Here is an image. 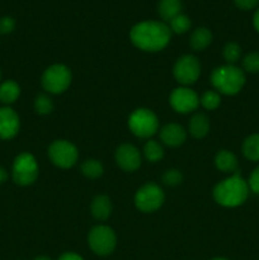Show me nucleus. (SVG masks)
I'll return each mask as SVG.
<instances>
[{
    "label": "nucleus",
    "instance_id": "f257e3e1",
    "mask_svg": "<svg viewBox=\"0 0 259 260\" xmlns=\"http://www.w3.org/2000/svg\"><path fill=\"white\" fill-rule=\"evenodd\" d=\"M172 30L169 25L159 20H145L134 25L130 32L132 43L140 50L156 52L167 47L170 41Z\"/></svg>",
    "mask_w": 259,
    "mask_h": 260
},
{
    "label": "nucleus",
    "instance_id": "f03ea898",
    "mask_svg": "<svg viewBox=\"0 0 259 260\" xmlns=\"http://www.w3.org/2000/svg\"><path fill=\"white\" fill-rule=\"evenodd\" d=\"M249 194L248 182L238 172L228 179L218 183L213 189V198L223 207H238L243 205Z\"/></svg>",
    "mask_w": 259,
    "mask_h": 260
},
{
    "label": "nucleus",
    "instance_id": "7ed1b4c3",
    "mask_svg": "<svg viewBox=\"0 0 259 260\" xmlns=\"http://www.w3.org/2000/svg\"><path fill=\"white\" fill-rule=\"evenodd\" d=\"M213 86L226 95H235L245 84V75L241 69L234 65H225L215 69L211 75Z\"/></svg>",
    "mask_w": 259,
    "mask_h": 260
},
{
    "label": "nucleus",
    "instance_id": "20e7f679",
    "mask_svg": "<svg viewBox=\"0 0 259 260\" xmlns=\"http://www.w3.org/2000/svg\"><path fill=\"white\" fill-rule=\"evenodd\" d=\"M128 126L130 129L137 137L147 139L156 134L157 128H159V121L154 112L146 108H140L130 116Z\"/></svg>",
    "mask_w": 259,
    "mask_h": 260
},
{
    "label": "nucleus",
    "instance_id": "39448f33",
    "mask_svg": "<svg viewBox=\"0 0 259 260\" xmlns=\"http://www.w3.org/2000/svg\"><path fill=\"white\" fill-rule=\"evenodd\" d=\"M13 179L19 185H29L37 179L38 165L35 156L28 152L18 155L13 162Z\"/></svg>",
    "mask_w": 259,
    "mask_h": 260
},
{
    "label": "nucleus",
    "instance_id": "423d86ee",
    "mask_svg": "<svg viewBox=\"0 0 259 260\" xmlns=\"http://www.w3.org/2000/svg\"><path fill=\"white\" fill-rule=\"evenodd\" d=\"M88 243L96 255H109L116 248V234L108 226H95L89 233Z\"/></svg>",
    "mask_w": 259,
    "mask_h": 260
},
{
    "label": "nucleus",
    "instance_id": "0eeeda50",
    "mask_svg": "<svg viewBox=\"0 0 259 260\" xmlns=\"http://www.w3.org/2000/svg\"><path fill=\"white\" fill-rule=\"evenodd\" d=\"M71 83V73L65 65H52L43 73L42 85L47 91L60 94L69 88Z\"/></svg>",
    "mask_w": 259,
    "mask_h": 260
},
{
    "label": "nucleus",
    "instance_id": "6e6552de",
    "mask_svg": "<svg viewBox=\"0 0 259 260\" xmlns=\"http://www.w3.org/2000/svg\"><path fill=\"white\" fill-rule=\"evenodd\" d=\"M164 202V193L159 185L154 183L145 184L137 190L135 196V205L142 212H152L161 207Z\"/></svg>",
    "mask_w": 259,
    "mask_h": 260
},
{
    "label": "nucleus",
    "instance_id": "1a4fd4ad",
    "mask_svg": "<svg viewBox=\"0 0 259 260\" xmlns=\"http://www.w3.org/2000/svg\"><path fill=\"white\" fill-rule=\"evenodd\" d=\"M48 155L50 159L55 165L60 168H71L75 165L78 160V149L75 145L66 140H57L51 144L48 149Z\"/></svg>",
    "mask_w": 259,
    "mask_h": 260
},
{
    "label": "nucleus",
    "instance_id": "9d476101",
    "mask_svg": "<svg viewBox=\"0 0 259 260\" xmlns=\"http://www.w3.org/2000/svg\"><path fill=\"white\" fill-rule=\"evenodd\" d=\"M201 74L200 61L192 55H185L178 58L174 66V76L177 81L183 85H190L196 83Z\"/></svg>",
    "mask_w": 259,
    "mask_h": 260
},
{
    "label": "nucleus",
    "instance_id": "9b49d317",
    "mask_svg": "<svg viewBox=\"0 0 259 260\" xmlns=\"http://www.w3.org/2000/svg\"><path fill=\"white\" fill-rule=\"evenodd\" d=\"M170 104L178 113H189L200 104V98L188 88H177L170 95Z\"/></svg>",
    "mask_w": 259,
    "mask_h": 260
},
{
    "label": "nucleus",
    "instance_id": "f8f14e48",
    "mask_svg": "<svg viewBox=\"0 0 259 260\" xmlns=\"http://www.w3.org/2000/svg\"><path fill=\"white\" fill-rule=\"evenodd\" d=\"M117 164L124 172H135L141 165V156L140 152L134 145L124 144L117 149L116 152Z\"/></svg>",
    "mask_w": 259,
    "mask_h": 260
},
{
    "label": "nucleus",
    "instance_id": "ddd939ff",
    "mask_svg": "<svg viewBox=\"0 0 259 260\" xmlns=\"http://www.w3.org/2000/svg\"><path fill=\"white\" fill-rule=\"evenodd\" d=\"M19 117L9 107L0 108V139L10 140L19 131Z\"/></svg>",
    "mask_w": 259,
    "mask_h": 260
},
{
    "label": "nucleus",
    "instance_id": "4468645a",
    "mask_svg": "<svg viewBox=\"0 0 259 260\" xmlns=\"http://www.w3.org/2000/svg\"><path fill=\"white\" fill-rule=\"evenodd\" d=\"M160 139L165 145L172 147L180 146L187 139L184 128L177 123H169L164 126L160 131Z\"/></svg>",
    "mask_w": 259,
    "mask_h": 260
},
{
    "label": "nucleus",
    "instance_id": "2eb2a0df",
    "mask_svg": "<svg viewBox=\"0 0 259 260\" xmlns=\"http://www.w3.org/2000/svg\"><path fill=\"white\" fill-rule=\"evenodd\" d=\"M91 215L96 218V220H106L109 217L112 212V203L108 197L106 196H98L93 200L90 206Z\"/></svg>",
    "mask_w": 259,
    "mask_h": 260
},
{
    "label": "nucleus",
    "instance_id": "dca6fc26",
    "mask_svg": "<svg viewBox=\"0 0 259 260\" xmlns=\"http://www.w3.org/2000/svg\"><path fill=\"white\" fill-rule=\"evenodd\" d=\"M182 2L180 0H160L159 5H157V10H159L160 17L164 20H170L175 18L177 15L182 14Z\"/></svg>",
    "mask_w": 259,
    "mask_h": 260
},
{
    "label": "nucleus",
    "instance_id": "f3484780",
    "mask_svg": "<svg viewBox=\"0 0 259 260\" xmlns=\"http://www.w3.org/2000/svg\"><path fill=\"white\" fill-rule=\"evenodd\" d=\"M215 162L217 169L223 173H233L238 169V159L233 152L228 151V150H221L216 155Z\"/></svg>",
    "mask_w": 259,
    "mask_h": 260
},
{
    "label": "nucleus",
    "instance_id": "a211bd4d",
    "mask_svg": "<svg viewBox=\"0 0 259 260\" xmlns=\"http://www.w3.org/2000/svg\"><path fill=\"white\" fill-rule=\"evenodd\" d=\"M210 129V122L208 118L202 113H198L192 117L189 122V132L196 139H202L207 135Z\"/></svg>",
    "mask_w": 259,
    "mask_h": 260
},
{
    "label": "nucleus",
    "instance_id": "6ab92c4d",
    "mask_svg": "<svg viewBox=\"0 0 259 260\" xmlns=\"http://www.w3.org/2000/svg\"><path fill=\"white\" fill-rule=\"evenodd\" d=\"M212 41V33L207 28H197L190 36V47L196 51H202L207 47Z\"/></svg>",
    "mask_w": 259,
    "mask_h": 260
},
{
    "label": "nucleus",
    "instance_id": "aec40b11",
    "mask_svg": "<svg viewBox=\"0 0 259 260\" xmlns=\"http://www.w3.org/2000/svg\"><path fill=\"white\" fill-rule=\"evenodd\" d=\"M20 88L15 81L7 80L0 85V102L5 104H12L19 98Z\"/></svg>",
    "mask_w": 259,
    "mask_h": 260
},
{
    "label": "nucleus",
    "instance_id": "412c9836",
    "mask_svg": "<svg viewBox=\"0 0 259 260\" xmlns=\"http://www.w3.org/2000/svg\"><path fill=\"white\" fill-rule=\"evenodd\" d=\"M244 156L251 161H259V134L246 137L243 144Z\"/></svg>",
    "mask_w": 259,
    "mask_h": 260
},
{
    "label": "nucleus",
    "instance_id": "4be33fe9",
    "mask_svg": "<svg viewBox=\"0 0 259 260\" xmlns=\"http://www.w3.org/2000/svg\"><path fill=\"white\" fill-rule=\"evenodd\" d=\"M81 172L85 177L90 178V179H95V178L101 177L103 174V165L98 160H86L81 164Z\"/></svg>",
    "mask_w": 259,
    "mask_h": 260
},
{
    "label": "nucleus",
    "instance_id": "5701e85b",
    "mask_svg": "<svg viewBox=\"0 0 259 260\" xmlns=\"http://www.w3.org/2000/svg\"><path fill=\"white\" fill-rule=\"evenodd\" d=\"M144 151L146 159L152 162L163 159V156H164V150H163V147L160 146L159 142L154 141V140H150V141L146 142Z\"/></svg>",
    "mask_w": 259,
    "mask_h": 260
},
{
    "label": "nucleus",
    "instance_id": "b1692460",
    "mask_svg": "<svg viewBox=\"0 0 259 260\" xmlns=\"http://www.w3.org/2000/svg\"><path fill=\"white\" fill-rule=\"evenodd\" d=\"M170 30L177 35H182V33H185L190 28V19L184 14H179L175 18H173L170 20Z\"/></svg>",
    "mask_w": 259,
    "mask_h": 260
},
{
    "label": "nucleus",
    "instance_id": "393cba45",
    "mask_svg": "<svg viewBox=\"0 0 259 260\" xmlns=\"http://www.w3.org/2000/svg\"><path fill=\"white\" fill-rule=\"evenodd\" d=\"M240 56H241V48L238 43L230 42L225 46V48H223V57H225V60L228 61L230 65H233V63H235L236 61H239Z\"/></svg>",
    "mask_w": 259,
    "mask_h": 260
},
{
    "label": "nucleus",
    "instance_id": "a878e982",
    "mask_svg": "<svg viewBox=\"0 0 259 260\" xmlns=\"http://www.w3.org/2000/svg\"><path fill=\"white\" fill-rule=\"evenodd\" d=\"M35 109L40 114H48L52 112L53 103L51 98H48L45 94H40L35 101Z\"/></svg>",
    "mask_w": 259,
    "mask_h": 260
},
{
    "label": "nucleus",
    "instance_id": "bb28decb",
    "mask_svg": "<svg viewBox=\"0 0 259 260\" xmlns=\"http://www.w3.org/2000/svg\"><path fill=\"white\" fill-rule=\"evenodd\" d=\"M200 102L202 103V106L205 107L206 109H210V111H212V109H216L218 106H220L221 98H220V95L216 93V91L208 90L203 94Z\"/></svg>",
    "mask_w": 259,
    "mask_h": 260
},
{
    "label": "nucleus",
    "instance_id": "cd10ccee",
    "mask_svg": "<svg viewBox=\"0 0 259 260\" xmlns=\"http://www.w3.org/2000/svg\"><path fill=\"white\" fill-rule=\"evenodd\" d=\"M244 70L248 73H259V52H250L243 60Z\"/></svg>",
    "mask_w": 259,
    "mask_h": 260
},
{
    "label": "nucleus",
    "instance_id": "c85d7f7f",
    "mask_svg": "<svg viewBox=\"0 0 259 260\" xmlns=\"http://www.w3.org/2000/svg\"><path fill=\"white\" fill-rule=\"evenodd\" d=\"M182 173L177 169H170L168 172H165V174L163 175V182L164 184L170 185V187H174L182 183Z\"/></svg>",
    "mask_w": 259,
    "mask_h": 260
},
{
    "label": "nucleus",
    "instance_id": "c756f323",
    "mask_svg": "<svg viewBox=\"0 0 259 260\" xmlns=\"http://www.w3.org/2000/svg\"><path fill=\"white\" fill-rule=\"evenodd\" d=\"M15 28V20L10 17L0 18V33L2 35H8L13 32Z\"/></svg>",
    "mask_w": 259,
    "mask_h": 260
},
{
    "label": "nucleus",
    "instance_id": "7c9ffc66",
    "mask_svg": "<svg viewBox=\"0 0 259 260\" xmlns=\"http://www.w3.org/2000/svg\"><path fill=\"white\" fill-rule=\"evenodd\" d=\"M249 189L253 190L254 193L259 194V167H256L255 169L251 172L250 177H249Z\"/></svg>",
    "mask_w": 259,
    "mask_h": 260
},
{
    "label": "nucleus",
    "instance_id": "2f4dec72",
    "mask_svg": "<svg viewBox=\"0 0 259 260\" xmlns=\"http://www.w3.org/2000/svg\"><path fill=\"white\" fill-rule=\"evenodd\" d=\"M236 7L243 10H250L259 4V0H234Z\"/></svg>",
    "mask_w": 259,
    "mask_h": 260
},
{
    "label": "nucleus",
    "instance_id": "473e14b6",
    "mask_svg": "<svg viewBox=\"0 0 259 260\" xmlns=\"http://www.w3.org/2000/svg\"><path fill=\"white\" fill-rule=\"evenodd\" d=\"M58 260H84V259L75 253H65L58 258Z\"/></svg>",
    "mask_w": 259,
    "mask_h": 260
},
{
    "label": "nucleus",
    "instance_id": "72a5a7b5",
    "mask_svg": "<svg viewBox=\"0 0 259 260\" xmlns=\"http://www.w3.org/2000/svg\"><path fill=\"white\" fill-rule=\"evenodd\" d=\"M253 24L254 28L256 29V32L259 33V9L254 13V17H253Z\"/></svg>",
    "mask_w": 259,
    "mask_h": 260
},
{
    "label": "nucleus",
    "instance_id": "f704fd0d",
    "mask_svg": "<svg viewBox=\"0 0 259 260\" xmlns=\"http://www.w3.org/2000/svg\"><path fill=\"white\" fill-rule=\"evenodd\" d=\"M7 179H8L7 170H5L4 168L0 167V184H2V183H4V182H7Z\"/></svg>",
    "mask_w": 259,
    "mask_h": 260
},
{
    "label": "nucleus",
    "instance_id": "c9c22d12",
    "mask_svg": "<svg viewBox=\"0 0 259 260\" xmlns=\"http://www.w3.org/2000/svg\"><path fill=\"white\" fill-rule=\"evenodd\" d=\"M35 260H52V259L48 258V256H37Z\"/></svg>",
    "mask_w": 259,
    "mask_h": 260
},
{
    "label": "nucleus",
    "instance_id": "e433bc0d",
    "mask_svg": "<svg viewBox=\"0 0 259 260\" xmlns=\"http://www.w3.org/2000/svg\"><path fill=\"white\" fill-rule=\"evenodd\" d=\"M213 260H228V259H222V258H217V259H213Z\"/></svg>",
    "mask_w": 259,
    "mask_h": 260
},
{
    "label": "nucleus",
    "instance_id": "4c0bfd02",
    "mask_svg": "<svg viewBox=\"0 0 259 260\" xmlns=\"http://www.w3.org/2000/svg\"><path fill=\"white\" fill-rule=\"evenodd\" d=\"M0 78H2V71H0Z\"/></svg>",
    "mask_w": 259,
    "mask_h": 260
}]
</instances>
